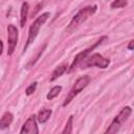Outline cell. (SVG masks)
Instances as JSON below:
<instances>
[{
  "label": "cell",
  "mask_w": 134,
  "mask_h": 134,
  "mask_svg": "<svg viewBox=\"0 0 134 134\" xmlns=\"http://www.w3.org/2000/svg\"><path fill=\"white\" fill-rule=\"evenodd\" d=\"M50 14L49 13H44L42 15H40L39 17L36 18V20L30 24L29 26V29H28V37H27V41H26V44L24 46V51L28 48V46L36 40L37 36H38V32L40 30V28L42 27V25L46 22V20L49 18Z\"/></svg>",
  "instance_id": "cell-1"
},
{
  "label": "cell",
  "mask_w": 134,
  "mask_h": 134,
  "mask_svg": "<svg viewBox=\"0 0 134 134\" xmlns=\"http://www.w3.org/2000/svg\"><path fill=\"white\" fill-rule=\"evenodd\" d=\"M97 9V6L96 5H93V6H87V7H84L82 8L73 18L72 20L70 21L69 25H68V28L67 30L68 31H71L75 28H77L82 23H84L90 16H92L93 14H95Z\"/></svg>",
  "instance_id": "cell-2"
},
{
  "label": "cell",
  "mask_w": 134,
  "mask_h": 134,
  "mask_svg": "<svg viewBox=\"0 0 134 134\" xmlns=\"http://www.w3.org/2000/svg\"><path fill=\"white\" fill-rule=\"evenodd\" d=\"M132 113V109L131 107L127 106L125 108H122L120 110V112L115 116V118L112 120L111 125L109 126V128L106 130V134H114L117 133L119 131V129L121 128V126L126 122V120L129 118V116Z\"/></svg>",
  "instance_id": "cell-3"
},
{
  "label": "cell",
  "mask_w": 134,
  "mask_h": 134,
  "mask_svg": "<svg viewBox=\"0 0 134 134\" xmlns=\"http://www.w3.org/2000/svg\"><path fill=\"white\" fill-rule=\"evenodd\" d=\"M81 67L82 68H89V67H93L96 66L98 68H107L110 64V60L104 58L102 54L99 53H93L91 55H87L81 63Z\"/></svg>",
  "instance_id": "cell-4"
},
{
  "label": "cell",
  "mask_w": 134,
  "mask_h": 134,
  "mask_svg": "<svg viewBox=\"0 0 134 134\" xmlns=\"http://www.w3.org/2000/svg\"><path fill=\"white\" fill-rule=\"evenodd\" d=\"M90 76L89 75H84V76H81L80 79H77L74 83V85L72 86V88L70 89L68 95L66 96L64 103H63V107H66L85 87H87V85L90 83Z\"/></svg>",
  "instance_id": "cell-5"
},
{
  "label": "cell",
  "mask_w": 134,
  "mask_h": 134,
  "mask_svg": "<svg viewBox=\"0 0 134 134\" xmlns=\"http://www.w3.org/2000/svg\"><path fill=\"white\" fill-rule=\"evenodd\" d=\"M106 39H107V37H102V38H100L98 41H96L92 46H90L89 48H87V49H85V50L81 51L80 53H77V54L75 55V58L73 59V61H72V63H71V66L69 67L68 72H71V71H72V70H73V69H74V68H75V67H76V66H77V65H79V64H80V63H81V62H82V61H83L87 55H89V54H90V52H91L93 49H95L98 45H100V44H102Z\"/></svg>",
  "instance_id": "cell-6"
},
{
  "label": "cell",
  "mask_w": 134,
  "mask_h": 134,
  "mask_svg": "<svg viewBox=\"0 0 134 134\" xmlns=\"http://www.w3.org/2000/svg\"><path fill=\"white\" fill-rule=\"evenodd\" d=\"M18 42V29L15 25L9 24L7 26V54L12 55L15 51Z\"/></svg>",
  "instance_id": "cell-7"
},
{
  "label": "cell",
  "mask_w": 134,
  "mask_h": 134,
  "mask_svg": "<svg viewBox=\"0 0 134 134\" xmlns=\"http://www.w3.org/2000/svg\"><path fill=\"white\" fill-rule=\"evenodd\" d=\"M20 133L21 134H38L39 133V129L37 126L35 115H31L27 118V120L24 122L22 129L20 130Z\"/></svg>",
  "instance_id": "cell-8"
},
{
  "label": "cell",
  "mask_w": 134,
  "mask_h": 134,
  "mask_svg": "<svg viewBox=\"0 0 134 134\" xmlns=\"http://www.w3.org/2000/svg\"><path fill=\"white\" fill-rule=\"evenodd\" d=\"M13 118H14V116L10 112H8V111L5 112L0 119V130H4V129L8 128L10 126V124L13 122Z\"/></svg>",
  "instance_id": "cell-9"
},
{
  "label": "cell",
  "mask_w": 134,
  "mask_h": 134,
  "mask_svg": "<svg viewBox=\"0 0 134 134\" xmlns=\"http://www.w3.org/2000/svg\"><path fill=\"white\" fill-rule=\"evenodd\" d=\"M28 9L29 5L27 2H23L21 6V15H20V26L24 27L26 21H27V16H28Z\"/></svg>",
  "instance_id": "cell-10"
},
{
  "label": "cell",
  "mask_w": 134,
  "mask_h": 134,
  "mask_svg": "<svg viewBox=\"0 0 134 134\" xmlns=\"http://www.w3.org/2000/svg\"><path fill=\"white\" fill-rule=\"evenodd\" d=\"M51 113H52V111H51V110H49V109H42V110L38 113V116H37L38 121H39V122H41V124L46 122V121L49 119V117H50Z\"/></svg>",
  "instance_id": "cell-11"
},
{
  "label": "cell",
  "mask_w": 134,
  "mask_h": 134,
  "mask_svg": "<svg viewBox=\"0 0 134 134\" xmlns=\"http://www.w3.org/2000/svg\"><path fill=\"white\" fill-rule=\"evenodd\" d=\"M67 70V66L66 65H61V66H58L51 73V76H50V81L53 82L54 80H57L59 76H61L65 71Z\"/></svg>",
  "instance_id": "cell-12"
},
{
  "label": "cell",
  "mask_w": 134,
  "mask_h": 134,
  "mask_svg": "<svg viewBox=\"0 0 134 134\" xmlns=\"http://www.w3.org/2000/svg\"><path fill=\"white\" fill-rule=\"evenodd\" d=\"M61 91H62V86H54V87H52L50 89V91L48 92V94L46 95L47 99H49V100L53 99L54 97H57L60 94Z\"/></svg>",
  "instance_id": "cell-13"
},
{
  "label": "cell",
  "mask_w": 134,
  "mask_h": 134,
  "mask_svg": "<svg viewBox=\"0 0 134 134\" xmlns=\"http://www.w3.org/2000/svg\"><path fill=\"white\" fill-rule=\"evenodd\" d=\"M72 121H73V115H70L67 122H66V126H65V129L62 131L63 134H69L72 132Z\"/></svg>",
  "instance_id": "cell-14"
},
{
  "label": "cell",
  "mask_w": 134,
  "mask_h": 134,
  "mask_svg": "<svg viewBox=\"0 0 134 134\" xmlns=\"http://www.w3.org/2000/svg\"><path fill=\"white\" fill-rule=\"evenodd\" d=\"M128 4V0H114L111 3V7L112 8H120V7H125Z\"/></svg>",
  "instance_id": "cell-15"
},
{
  "label": "cell",
  "mask_w": 134,
  "mask_h": 134,
  "mask_svg": "<svg viewBox=\"0 0 134 134\" xmlns=\"http://www.w3.org/2000/svg\"><path fill=\"white\" fill-rule=\"evenodd\" d=\"M37 82H34V83H31L27 88H26V90H25V93H26V95H31L35 91H36V88H37Z\"/></svg>",
  "instance_id": "cell-16"
},
{
  "label": "cell",
  "mask_w": 134,
  "mask_h": 134,
  "mask_svg": "<svg viewBox=\"0 0 134 134\" xmlns=\"http://www.w3.org/2000/svg\"><path fill=\"white\" fill-rule=\"evenodd\" d=\"M133 43H134V41H133V40H131V41H130V43H129V45H128V48H129L130 50H132V49H133Z\"/></svg>",
  "instance_id": "cell-17"
},
{
  "label": "cell",
  "mask_w": 134,
  "mask_h": 134,
  "mask_svg": "<svg viewBox=\"0 0 134 134\" xmlns=\"http://www.w3.org/2000/svg\"><path fill=\"white\" fill-rule=\"evenodd\" d=\"M2 50H3V43H2V41L0 40V54L2 53Z\"/></svg>",
  "instance_id": "cell-18"
}]
</instances>
